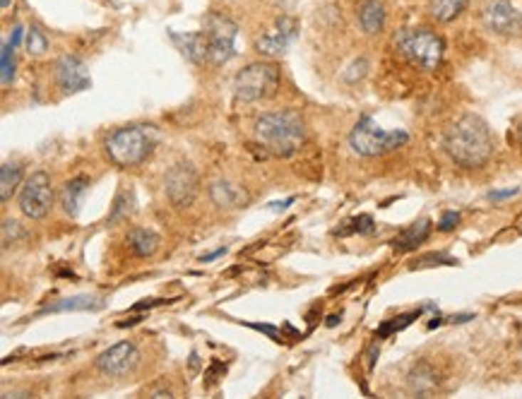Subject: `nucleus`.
<instances>
[{"mask_svg":"<svg viewBox=\"0 0 522 399\" xmlns=\"http://www.w3.org/2000/svg\"><path fill=\"white\" fill-rule=\"evenodd\" d=\"M445 151L462 169L484 166L494 154V135L486 120L472 116V113L455 120L445 132Z\"/></svg>","mask_w":522,"mask_h":399,"instance_id":"1","label":"nucleus"},{"mask_svg":"<svg viewBox=\"0 0 522 399\" xmlns=\"http://www.w3.org/2000/svg\"><path fill=\"white\" fill-rule=\"evenodd\" d=\"M256 140L275 156H291L306 140V120L296 109L263 113L256 120Z\"/></svg>","mask_w":522,"mask_h":399,"instance_id":"2","label":"nucleus"},{"mask_svg":"<svg viewBox=\"0 0 522 399\" xmlns=\"http://www.w3.org/2000/svg\"><path fill=\"white\" fill-rule=\"evenodd\" d=\"M159 142V132L155 125L147 123H132L125 128L113 130L104 142V149L109 154V159L116 166L130 169L140 166L147 156L155 151Z\"/></svg>","mask_w":522,"mask_h":399,"instance_id":"3","label":"nucleus"},{"mask_svg":"<svg viewBox=\"0 0 522 399\" xmlns=\"http://www.w3.org/2000/svg\"><path fill=\"white\" fill-rule=\"evenodd\" d=\"M392 41L395 48L400 50V55L409 60L412 65H417L419 70H436L441 65L445 43L436 31L426 27L400 29Z\"/></svg>","mask_w":522,"mask_h":399,"instance_id":"4","label":"nucleus"},{"mask_svg":"<svg viewBox=\"0 0 522 399\" xmlns=\"http://www.w3.org/2000/svg\"><path fill=\"white\" fill-rule=\"evenodd\" d=\"M279 90V68L275 63H251L234 78V97L241 104H256V101L275 97Z\"/></svg>","mask_w":522,"mask_h":399,"instance_id":"5","label":"nucleus"},{"mask_svg":"<svg viewBox=\"0 0 522 399\" xmlns=\"http://www.w3.org/2000/svg\"><path fill=\"white\" fill-rule=\"evenodd\" d=\"M409 140L404 130H383L373 118L364 116L359 123L354 125L352 135H349V144L356 154L361 156H380L387 151L402 147Z\"/></svg>","mask_w":522,"mask_h":399,"instance_id":"6","label":"nucleus"},{"mask_svg":"<svg viewBox=\"0 0 522 399\" xmlns=\"http://www.w3.org/2000/svg\"><path fill=\"white\" fill-rule=\"evenodd\" d=\"M202 34L209 46V63L212 65H224L236 55V34L239 24L231 17L221 12H209L202 20Z\"/></svg>","mask_w":522,"mask_h":399,"instance_id":"7","label":"nucleus"},{"mask_svg":"<svg viewBox=\"0 0 522 399\" xmlns=\"http://www.w3.org/2000/svg\"><path fill=\"white\" fill-rule=\"evenodd\" d=\"M53 207V188L43 171L31 174L20 190V210L27 219H43Z\"/></svg>","mask_w":522,"mask_h":399,"instance_id":"8","label":"nucleus"},{"mask_svg":"<svg viewBox=\"0 0 522 399\" xmlns=\"http://www.w3.org/2000/svg\"><path fill=\"white\" fill-rule=\"evenodd\" d=\"M481 24L496 36H515L522 31V10L513 0H489L481 10Z\"/></svg>","mask_w":522,"mask_h":399,"instance_id":"9","label":"nucleus"},{"mask_svg":"<svg viewBox=\"0 0 522 399\" xmlns=\"http://www.w3.org/2000/svg\"><path fill=\"white\" fill-rule=\"evenodd\" d=\"M164 190H167V198L174 207H188L195 200L197 193V171L193 169V164L188 161H178L167 171V179H164Z\"/></svg>","mask_w":522,"mask_h":399,"instance_id":"10","label":"nucleus"},{"mask_svg":"<svg viewBox=\"0 0 522 399\" xmlns=\"http://www.w3.org/2000/svg\"><path fill=\"white\" fill-rule=\"evenodd\" d=\"M140 353L132 341H120V344L109 346L104 353H99L97 368L109 378H120L125 373H130L137 366Z\"/></svg>","mask_w":522,"mask_h":399,"instance_id":"11","label":"nucleus"},{"mask_svg":"<svg viewBox=\"0 0 522 399\" xmlns=\"http://www.w3.org/2000/svg\"><path fill=\"white\" fill-rule=\"evenodd\" d=\"M296 29L298 24L294 17H277L275 24H272V29H267L263 36L256 41V50L263 55H282L286 48H289V43L294 41L296 36Z\"/></svg>","mask_w":522,"mask_h":399,"instance_id":"12","label":"nucleus"},{"mask_svg":"<svg viewBox=\"0 0 522 399\" xmlns=\"http://www.w3.org/2000/svg\"><path fill=\"white\" fill-rule=\"evenodd\" d=\"M56 82H58V87L66 94H78L92 85L87 65L78 55H63V58H58V63H56Z\"/></svg>","mask_w":522,"mask_h":399,"instance_id":"13","label":"nucleus"},{"mask_svg":"<svg viewBox=\"0 0 522 399\" xmlns=\"http://www.w3.org/2000/svg\"><path fill=\"white\" fill-rule=\"evenodd\" d=\"M171 39H174V43L186 60L195 63V65L209 63V46H207V39H205V34H202V29L190 31V34H171Z\"/></svg>","mask_w":522,"mask_h":399,"instance_id":"14","label":"nucleus"},{"mask_svg":"<svg viewBox=\"0 0 522 399\" xmlns=\"http://www.w3.org/2000/svg\"><path fill=\"white\" fill-rule=\"evenodd\" d=\"M209 198H212L214 205L221 207V210H239V207H244L248 202V193L244 188L219 179L209 186Z\"/></svg>","mask_w":522,"mask_h":399,"instance_id":"15","label":"nucleus"},{"mask_svg":"<svg viewBox=\"0 0 522 399\" xmlns=\"http://www.w3.org/2000/svg\"><path fill=\"white\" fill-rule=\"evenodd\" d=\"M89 186H92V183H89L87 176H78V179L68 181L66 186H63V190H61V207H63V212H66L68 217H78V214H80L82 200H85Z\"/></svg>","mask_w":522,"mask_h":399,"instance_id":"16","label":"nucleus"},{"mask_svg":"<svg viewBox=\"0 0 522 399\" xmlns=\"http://www.w3.org/2000/svg\"><path fill=\"white\" fill-rule=\"evenodd\" d=\"M356 20H359V27L366 31V34H378L380 29L385 27V8L380 0H361L359 8H356Z\"/></svg>","mask_w":522,"mask_h":399,"instance_id":"17","label":"nucleus"},{"mask_svg":"<svg viewBox=\"0 0 522 399\" xmlns=\"http://www.w3.org/2000/svg\"><path fill=\"white\" fill-rule=\"evenodd\" d=\"M429 233H431V221L419 219V221H414V224L407 226L402 233H397V236L392 238V248L397 252H409L414 248H419V245L429 238Z\"/></svg>","mask_w":522,"mask_h":399,"instance_id":"18","label":"nucleus"},{"mask_svg":"<svg viewBox=\"0 0 522 399\" xmlns=\"http://www.w3.org/2000/svg\"><path fill=\"white\" fill-rule=\"evenodd\" d=\"M407 383H409V390L414 395H431V392H436L438 388V376H436L434 366L422 361V363H417L409 371Z\"/></svg>","mask_w":522,"mask_h":399,"instance_id":"19","label":"nucleus"},{"mask_svg":"<svg viewBox=\"0 0 522 399\" xmlns=\"http://www.w3.org/2000/svg\"><path fill=\"white\" fill-rule=\"evenodd\" d=\"M104 303H101L97 296L89 294H80V296H70V299L56 301L41 310V313H70V310H99Z\"/></svg>","mask_w":522,"mask_h":399,"instance_id":"20","label":"nucleus"},{"mask_svg":"<svg viewBox=\"0 0 522 399\" xmlns=\"http://www.w3.org/2000/svg\"><path fill=\"white\" fill-rule=\"evenodd\" d=\"M125 240H128V248L135 252L137 257L155 255L159 248V236L150 229H132Z\"/></svg>","mask_w":522,"mask_h":399,"instance_id":"21","label":"nucleus"},{"mask_svg":"<svg viewBox=\"0 0 522 399\" xmlns=\"http://www.w3.org/2000/svg\"><path fill=\"white\" fill-rule=\"evenodd\" d=\"M469 0H429V12L436 22H453L460 17Z\"/></svg>","mask_w":522,"mask_h":399,"instance_id":"22","label":"nucleus"},{"mask_svg":"<svg viewBox=\"0 0 522 399\" xmlns=\"http://www.w3.org/2000/svg\"><path fill=\"white\" fill-rule=\"evenodd\" d=\"M22 183V166L20 164H3L0 166V200L8 202L17 186Z\"/></svg>","mask_w":522,"mask_h":399,"instance_id":"23","label":"nucleus"},{"mask_svg":"<svg viewBox=\"0 0 522 399\" xmlns=\"http://www.w3.org/2000/svg\"><path fill=\"white\" fill-rule=\"evenodd\" d=\"M132 210H135V195H132V190H120L116 202H113V210L109 214V224H118V221L128 219Z\"/></svg>","mask_w":522,"mask_h":399,"instance_id":"24","label":"nucleus"},{"mask_svg":"<svg viewBox=\"0 0 522 399\" xmlns=\"http://www.w3.org/2000/svg\"><path fill=\"white\" fill-rule=\"evenodd\" d=\"M422 315V310H414V313H407V315H400V318H392V320H387L383 322L378 329H375V337L378 339H385V337H390V334L395 332H400V329H404V327H409L414 320Z\"/></svg>","mask_w":522,"mask_h":399,"instance_id":"25","label":"nucleus"},{"mask_svg":"<svg viewBox=\"0 0 522 399\" xmlns=\"http://www.w3.org/2000/svg\"><path fill=\"white\" fill-rule=\"evenodd\" d=\"M24 46H27L29 55H43L48 50V39H46V34H43L39 27H34V24H31V27L27 29Z\"/></svg>","mask_w":522,"mask_h":399,"instance_id":"26","label":"nucleus"},{"mask_svg":"<svg viewBox=\"0 0 522 399\" xmlns=\"http://www.w3.org/2000/svg\"><path fill=\"white\" fill-rule=\"evenodd\" d=\"M15 80V46L8 41L3 43V87L12 85Z\"/></svg>","mask_w":522,"mask_h":399,"instance_id":"27","label":"nucleus"},{"mask_svg":"<svg viewBox=\"0 0 522 399\" xmlns=\"http://www.w3.org/2000/svg\"><path fill=\"white\" fill-rule=\"evenodd\" d=\"M349 224H352L349 229L337 231V233H373L375 231V224H373V219L368 217V214H359V217H354Z\"/></svg>","mask_w":522,"mask_h":399,"instance_id":"28","label":"nucleus"},{"mask_svg":"<svg viewBox=\"0 0 522 399\" xmlns=\"http://www.w3.org/2000/svg\"><path fill=\"white\" fill-rule=\"evenodd\" d=\"M431 265H457V260L450 255H443V252H431V255H424L419 260L414 267H431Z\"/></svg>","mask_w":522,"mask_h":399,"instance_id":"29","label":"nucleus"},{"mask_svg":"<svg viewBox=\"0 0 522 399\" xmlns=\"http://www.w3.org/2000/svg\"><path fill=\"white\" fill-rule=\"evenodd\" d=\"M366 68H368V63H366L364 58L354 60V63H352V68H349V70H352V73H345V80H347V82L361 80V78H364V75H366Z\"/></svg>","mask_w":522,"mask_h":399,"instance_id":"30","label":"nucleus"},{"mask_svg":"<svg viewBox=\"0 0 522 399\" xmlns=\"http://www.w3.org/2000/svg\"><path fill=\"white\" fill-rule=\"evenodd\" d=\"M457 224H460V214H457V212H443L441 221H438V229H441V231H453Z\"/></svg>","mask_w":522,"mask_h":399,"instance_id":"31","label":"nucleus"},{"mask_svg":"<svg viewBox=\"0 0 522 399\" xmlns=\"http://www.w3.org/2000/svg\"><path fill=\"white\" fill-rule=\"evenodd\" d=\"M513 195H518V188H511V190H491V193H489V200H491V202H501V200L513 198Z\"/></svg>","mask_w":522,"mask_h":399,"instance_id":"32","label":"nucleus"},{"mask_svg":"<svg viewBox=\"0 0 522 399\" xmlns=\"http://www.w3.org/2000/svg\"><path fill=\"white\" fill-rule=\"evenodd\" d=\"M162 303H167V301H162V299H150V301H142V303H135L132 306V310H145V308H155V306H162Z\"/></svg>","mask_w":522,"mask_h":399,"instance_id":"33","label":"nucleus"},{"mask_svg":"<svg viewBox=\"0 0 522 399\" xmlns=\"http://www.w3.org/2000/svg\"><path fill=\"white\" fill-rule=\"evenodd\" d=\"M251 327H253V329H260V332H265V334H270L272 339H277V337H279L277 329L272 327V325H251Z\"/></svg>","mask_w":522,"mask_h":399,"instance_id":"34","label":"nucleus"},{"mask_svg":"<svg viewBox=\"0 0 522 399\" xmlns=\"http://www.w3.org/2000/svg\"><path fill=\"white\" fill-rule=\"evenodd\" d=\"M22 34H24V31H22V27H20V24H17V27H15V31H12V39H10V43H12V46H20V41H22Z\"/></svg>","mask_w":522,"mask_h":399,"instance_id":"35","label":"nucleus"},{"mask_svg":"<svg viewBox=\"0 0 522 399\" xmlns=\"http://www.w3.org/2000/svg\"><path fill=\"white\" fill-rule=\"evenodd\" d=\"M291 202H294V198H286L284 202H272V205H270V210H275V212H279V210H286V207H289Z\"/></svg>","mask_w":522,"mask_h":399,"instance_id":"36","label":"nucleus"},{"mask_svg":"<svg viewBox=\"0 0 522 399\" xmlns=\"http://www.w3.org/2000/svg\"><path fill=\"white\" fill-rule=\"evenodd\" d=\"M226 252V248H219V250H214V252H209V255H202V262H212V260H217L221 257Z\"/></svg>","mask_w":522,"mask_h":399,"instance_id":"37","label":"nucleus"},{"mask_svg":"<svg viewBox=\"0 0 522 399\" xmlns=\"http://www.w3.org/2000/svg\"><path fill=\"white\" fill-rule=\"evenodd\" d=\"M337 322H340V315H330V318H328V327H335Z\"/></svg>","mask_w":522,"mask_h":399,"instance_id":"38","label":"nucleus"},{"mask_svg":"<svg viewBox=\"0 0 522 399\" xmlns=\"http://www.w3.org/2000/svg\"><path fill=\"white\" fill-rule=\"evenodd\" d=\"M518 135H520V142H522V120H520V125H518Z\"/></svg>","mask_w":522,"mask_h":399,"instance_id":"39","label":"nucleus"},{"mask_svg":"<svg viewBox=\"0 0 522 399\" xmlns=\"http://www.w3.org/2000/svg\"><path fill=\"white\" fill-rule=\"evenodd\" d=\"M10 8V0H3V10H8Z\"/></svg>","mask_w":522,"mask_h":399,"instance_id":"40","label":"nucleus"}]
</instances>
